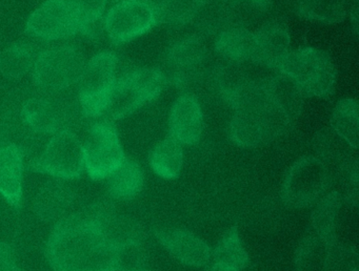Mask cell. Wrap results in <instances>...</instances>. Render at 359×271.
Returning a JSON list of instances; mask_svg holds the SVG:
<instances>
[{"mask_svg": "<svg viewBox=\"0 0 359 271\" xmlns=\"http://www.w3.org/2000/svg\"><path fill=\"white\" fill-rule=\"evenodd\" d=\"M107 1L116 2V1H119V0H107Z\"/></svg>", "mask_w": 359, "mask_h": 271, "instance_id": "obj_41", "label": "cell"}, {"mask_svg": "<svg viewBox=\"0 0 359 271\" xmlns=\"http://www.w3.org/2000/svg\"><path fill=\"white\" fill-rule=\"evenodd\" d=\"M207 55L205 42L196 36L177 42L168 53L170 67L180 71H192L201 64Z\"/></svg>", "mask_w": 359, "mask_h": 271, "instance_id": "obj_27", "label": "cell"}, {"mask_svg": "<svg viewBox=\"0 0 359 271\" xmlns=\"http://www.w3.org/2000/svg\"><path fill=\"white\" fill-rule=\"evenodd\" d=\"M354 1H357V0H354Z\"/></svg>", "mask_w": 359, "mask_h": 271, "instance_id": "obj_43", "label": "cell"}, {"mask_svg": "<svg viewBox=\"0 0 359 271\" xmlns=\"http://www.w3.org/2000/svg\"><path fill=\"white\" fill-rule=\"evenodd\" d=\"M157 14L142 0H121L109 11L104 27L111 41L125 43L140 37L153 29Z\"/></svg>", "mask_w": 359, "mask_h": 271, "instance_id": "obj_9", "label": "cell"}, {"mask_svg": "<svg viewBox=\"0 0 359 271\" xmlns=\"http://www.w3.org/2000/svg\"><path fill=\"white\" fill-rule=\"evenodd\" d=\"M170 134L180 144L198 142L203 130L201 104L192 95H182L172 105L169 116Z\"/></svg>", "mask_w": 359, "mask_h": 271, "instance_id": "obj_14", "label": "cell"}, {"mask_svg": "<svg viewBox=\"0 0 359 271\" xmlns=\"http://www.w3.org/2000/svg\"><path fill=\"white\" fill-rule=\"evenodd\" d=\"M341 203L342 197L338 191L327 193L323 199L317 202L311 216V222L315 232L327 245L337 241L336 228Z\"/></svg>", "mask_w": 359, "mask_h": 271, "instance_id": "obj_23", "label": "cell"}, {"mask_svg": "<svg viewBox=\"0 0 359 271\" xmlns=\"http://www.w3.org/2000/svg\"><path fill=\"white\" fill-rule=\"evenodd\" d=\"M254 33L243 27H229L222 29L215 39V50L231 62L252 61L254 54Z\"/></svg>", "mask_w": 359, "mask_h": 271, "instance_id": "obj_18", "label": "cell"}, {"mask_svg": "<svg viewBox=\"0 0 359 271\" xmlns=\"http://www.w3.org/2000/svg\"><path fill=\"white\" fill-rule=\"evenodd\" d=\"M331 183V172L320 159L313 155L300 158L283 181V202L298 209L312 207L327 195Z\"/></svg>", "mask_w": 359, "mask_h": 271, "instance_id": "obj_4", "label": "cell"}, {"mask_svg": "<svg viewBox=\"0 0 359 271\" xmlns=\"http://www.w3.org/2000/svg\"><path fill=\"white\" fill-rule=\"evenodd\" d=\"M351 21H352L353 27H354L355 34H357V31H358V10H357V8H355L354 11L351 13Z\"/></svg>", "mask_w": 359, "mask_h": 271, "instance_id": "obj_37", "label": "cell"}, {"mask_svg": "<svg viewBox=\"0 0 359 271\" xmlns=\"http://www.w3.org/2000/svg\"><path fill=\"white\" fill-rule=\"evenodd\" d=\"M213 264L222 265L229 268L241 271L249 262V256L243 247L236 226L231 227L224 232L212 251Z\"/></svg>", "mask_w": 359, "mask_h": 271, "instance_id": "obj_26", "label": "cell"}, {"mask_svg": "<svg viewBox=\"0 0 359 271\" xmlns=\"http://www.w3.org/2000/svg\"><path fill=\"white\" fill-rule=\"evenodd\" d=\"M226 25L247 27L264 19L272 8L271 0H224Z\"/></svg>", "mask_w": 359, "mask_h": 271, "instance_id": "obj_25", "label": "cell"}, {"mask_svg": "<svg viewBox=\"0 0 359 271\" xmlns=\"http://www.w3.org/2000/svg\"><path fill=\"white\" fill-rule=\"evenodd\" d=\"M73 197L72 190L64 183L52 181L37 193L34 201L35 212L41 220L60 222L68 216Z\"/></svg>", "mask_w": 359, "mask_h": 271, "instance_id": "obj_17", "label": "cell"}, {"mask_svg": "<svg viewBox=\"0 0 359 271\" xmlns=\"http://www.w3.org/2000/svg\"><path fill=\"white\" fill-rule=\"evenodd\" d=\"M207 0H170L157 15V21L171 25H184L196 18Z\"/></svg>", "mask_w": 359, "mask_h": 271, "instance_id": "obj_31", "label": "cell"}, {"mask_svg": "<svg viewBox=\"0 0 359 271\" xmlns=\"http://www.w3.org/2000/svg\"><path fill=\"white\" fill-rule=\"evenodd\" d=\"M165 77L152 67L134 69L117 78L104 115L118 120L131 115L161 95Z\"/></svg>", "mask_w": 359, "mask_h": 271, "instance_id": "obj_3", "label": "cell"}, {"mask_svg": "<svg viewBox=\"0 0 359 271\" xmlns=\"http://www.w3.org/2000/svg\"><path fill=\"white\" fill-rule=\"evenodd\" d=\"M266 98L276 105L293 122L297 119L304 106V95L297 84L283 74L264 82Z\"/></svg>", "mask_w": 359, "mask_h": 271, "instance_id": "obj_19", "label": "cell"}, {"mask_svg": "<svg viewBox=\"0 0 359 271\" xmlns=\"http://www.w3.org/2000/svg\"><path fill=\"white\" fill-rule=\"evenodd\" d=\"M86 62L74 46H54L41 52L33 67V81L47 90H60L79 82Z\"/></svg>", "mask_w": 359, "mask_h": 271, "instance_id": "obj_6", "label": "cell"}, {"mask_svg": "<svg viewBox=\"0 0 359 271\" xmlns=\"http://www.w3.org/2000/svg\"><path fill=\"white\" fill-rule=\"evenodd\" d=\"M296 14L323 23H338L346 17V8L340 0H293Z\"/></svg>", "mask_w": 359, "mask_h": 271, "instance_id": "obj_28", "label": "cell"}, {"mask_svg": "<svg viewBox=\"0 0 359 271\" xmlns=\"http://www.w3.org/2000/svg\"><path fill=\"white\" fill-rule=\"evenodd\" d=\"M83 146L85 169L93 180L108 178L126 158L116 128L109 121L94 124Z\"/></svg>", "mask_w": 359, "mask_h": 271, "instance_id": "obj_7", "label": "cell"}, {"mask_svg": "<svg viewBox=\"0 0 359 271\" xmlns=\"http://www.w3.org/2000/svg\"><path fill=\"white\" fill-rule=\"evenodd\" d=\"M1 145H4V144H0V146H1Z\"/></svg>", "mask_w": 359, "mask_h": 271, "instance_id": "obj_42", "label": "cell"}, {"mask_svg": "<svg viewBox=\"0 0 359 271\" xmlns=\"http://www.w3.org/2000/svg\"><path fill=\"white\" fill-rule=\"evenodd\" d=\"M22 119L35 132L56 134L62 132L64 117L49 99L33 98L22 107Z\"/></svg>", "mask_w": 359, "mask_h": 271, "instance_id": "obj_20", "label": "cell"}, {"mask_svg": "<svg viewBox=\"0 0 359 271\" xmlns=\"http://www.w3.org/2000/svg\"><path fill=\"white\" fill-rule=\"evenodd\" d=\"M35 57L29 44H13L0 54V73L8 78H20L34 67Z\"/></svg>", "mask_w": 359, "mask_h": 271, "instance_id": "obj_30", "label": "cell"}, {"mask_svg": "<svg viewBox=\"0 0 359 271\" xmlns=\"http://www.w3.org/2000/svg\"><path fill=\"white\" fill-rule=\"evenodd\" d=\"M54 271H118L117 249L89 216H68L58 222L48 242Z\"/></svg>", "mask_w": 359, "mask_h": 271, "instance_id": "obj_1", "label": "cell"}, {"mask_svg": "<svg viewBox=\"0 0 359 271\" xmlns=\"http://www.w3.org/2000/svg\"><path fill=\"white\" fill-rule=\"evenodd\" d=\"M155 237L176 260L187 266H205L211 258L210 246L186 229H156Z\"/></svg>", "mask_w": 359, "mask_h": 271, "instance_id": "obj_12", "label": "cell"}, {"mask_svg": "<svg viewBox=\"0 0 359 271\" xmlns=\"http://www.w3.org/2000/svg\"><path fill=\"white\" fill-rule=\"evenodd\" d=\"M266 102V98L256 106L235 111L230 123V136L235 144L253 148L277 138Z\"/></svg>", "mask_w": 359, "mask_h": 271, "instance_id": "obj_11", "label": "cell"}, {"mask_svg": "<svg viewBox=\"0 0 359 271\" xmlns=\"http://www.w3.org/2000/svg\"><path fill=\"white\" fill-rule=\"evenodd\" d=\"M118 271H135L144 268L146 254L142 243L130 244L117 249Z\"/></svg>", "mask_w": 359, "mask_h": 271, "instance_id": "obj_34", "label": "cell"}, {"mask_svg": "<svg viewBox=\"0 0 359 271\" xmlns=\"http://www.w3.org/2000/svg\"><path fill=\"white\" fill-rule=\"evenodd\" d=\"M32 167L62 180L79 178L85 170L83 143L69 130L56 132Z\"/></svg>", "mask_w": 359, "mask_h": 271, "instance_id": "obj_8", "label": "cell"}, {"mask_svg": "<svg viewBox=\"0 0 359 271\" xmlns=\"http://www.w3.org/2000/svg\"><path fill=\"white\" fill-rule=\"evenodd\" d=\"M69 10L74 15L81 31L97 22L104 14L107 0H64Z\"/></svg>", "mask_w": 359, "mask_h": 271, "instance_id": "obj_33", "label": "cell"}, {"mask_svg": "<svg viewBox=\"0 0 359 271\" xmlns=\"http://www.w3.org/2000/svg\"><path fill=\"white\" fill-rule=\"evenodd\" d=\"M208 271H238L236 269L229 268V267L222 266V265L212 264Z\"/></svg>", "mask_w": 359, "mask_h": 271, "instance_id": "obj_38", "label": "cell"}, {"mask_svg": "<svg viewBox=\"0 0 359 271\" xmlns=\"http://www.w3.org/2000/svg\"><path fill=\"white\" fill-rule=\"evenodd\" d=\"M8 271H22V270H20V268H18V267L14 266V267H12V268L10 269V270H8Z\"/></svg>", "mask_w": 359, "mask_h": 271, "instance_id": "obj_39", "label": "cell"}, {"mask_svg": "<svg viewBox=\"0 0 359 271\" xmlns=\"http://www.w3.org/2000/svg\"><path fill=\"white\" fill-rule=\"evenodd\" d=\"M26 29L41 39L58 40L75 35L81 27L64 0H47L29 17Z\"/></svg>", "mask_w": 359, "mask_h": 271, "instance_id": "obj_10", "label": "cell"}, {"mask_svg": "<svg viewBox=\"0 0 359 271\" xmlns=\"http://www.w3.org/2000/svg\"><path fill=\"white\" fill-rule=\"evenodd\" d=\"M118 58L112 52H102L86 63L79 80V101L88 117L104 115L117 80Z\"/></svg>", "mask_w": 359, "mask_h": 271, "instance_id": "obj_5", "label": "cell"}, {"mask_svg": "<svg viewBox=\"0 0 359 271\" xmlns=\"http://www.w3.org/2000/svg\"><path fill=\"white\" fill-rule=\"evenodd\" d=\"M254 39L252 62L278 69L289 53L290 34L287 25L278 20L268 21L254 33Z\"/></svg>", "mask_w": 359, "mask_h": 271, "instance_id": "obj_13", "label": "cell"}, {"mask_svg": "<svg viewBox=\"0 0 359 271\" xmlns=\"http://www.w3.org/2000/svg\"><path fill=\"white\" fill-rule=\"evenodd\" d=\"M142 1L149 4V6L156 12V14L158 15V13L165 8V4H167L170 0H142Z\"/></svg>", "mask_w": 359, "mask_h": 271, "instance_id": "obj_36", "label": "cell"}, {"mask_svg": "<svg viewBox=\"0 0 359 271\" xmlns=\"http://www.w3.org/2000/svg\"><path fill=\"white\" fill-rule=\"evenodd\" d=\"M88 216L104 239L116 249L130 244L142 243L144 232L140 225L125 214H119L114 208L102 206Z\"/></svg>", "mask_w": 359, "mask_h": 271, "instance_id": "obj_15", "label": "cell"}, {"mask_svg": "<svg viewBox=\"0 0 359 271\" xmlns=\"http://www.w3.org/2000/svg\"><path fill=\"white\" fill-rule=\"evenodd\" d=\"M184 164L182 144L170 134L155 145L150 155L153 172L165 180H173L180 176Z\"/></svg>", "mask_w": 359, "mask_h": 271, "instance_id": "obj_22", "label": "cell"}, {"mask_svg": "<svg viewBox=\"0 0 359 271\" xmlns=\"http://www.w3.org/2000/svg\"><path fill=\"white\" fill-rule=\"evenodd\" d=\"M15 266L12 249L7 244L0 242V271H8Z\"/></svg>", "mask_w": 359, "mask_h": 271, "instance_id": "obj_35", "label": "cell"}, {"mask_svg": "<svg viewBox=\"0 0 359 271\" xmlns=\"http://www.w3.org/2000/svg\"><path fill=\"white\" fill-rule=\"evenodd\" d=\"M332 130L344 139L353 149L359 142V106L353 98L338 101L331 116Z\"/></svg>", "mask_w": 359, "mask_h": 271, "instance_id": "obj_24", "label": "cell"}, {"mask_svg": "<svg viewBox=\"0 0 359 271\" xmlns=\"http://www.w3.org/2000/svg\"><path fill=\"white\" fill-rule=\"evenodd\" d=\"M278 71L291 78L306 97L329 96L337 80L331 56L320 48H302L287 53Z\"/></svg>", "mask_w": 359, "mask_h": 271, "instance_id": "obj_2", "label": "cell"}, {"mask_svg": "<svg viewBox=\"0 0 359 271\" xmlns=\"http://www.w3.org/2000/svg\"><path fill=\"white\" fill-rule=\"evenodd\" d=\"M24 153L13 143L0 146V193L15 207L22 205Z\"/></svg>", "mask_w": 359, "mask_h": 271, "instance_id": "obj_16", "label": "cell"}, {"mask_svg": "<svg viewBox=\"0 0 359 271\" xmlns=\"http://www.w3.org/2000/svg\"><path fill=\"white\" fill-rule=\"evenodd\" d=\"M358 263L354 248L335 241L327 247L325 271H359Z\"/></svg>", "mask_w": 359, "mask_h": 271, "instance_id": "obj_32", "label": "cell"}, {"mask_svg": "<svg viewBox=\"0 0 359 271\" xmlns=\"http://www.w3.org/2000/svg\"><path fill=\"white\" fill-rule=\"evenodd\" d=\"M327 245L319 235L302 239L295 252V271H325Z\"/></svg>", "mask_w": 359, "mask_h": 271, "instance_id": "obj_29", "label": "cell"}, {"mask_svg": "<svg viewBox=\"0 0 359 271\" xmlns=\"http://www.w3.org/2000/svg\"><path fill=\"white\" fill-rule=\"evenodd\" d=\"M107 179L109 193L117 200L133 199L144 187L142 167L137 162L127 157Z\"/></svg>", "mask_w": 359, "mask_h": 271, "instance_id": "obj_21", "label": "cell"}, {"mask_svg": "<svg viewBox=\"0 0 359 271\" xmlns=\"http://www.w3.org/2000/svg\"><path fill=\"white\" fill-rule=\"evenodd\" d=\"M135 271H149V270H146V269H138V270H135Z\"/></svg>", "mask_w": 359, "mask_h": 271, "instance_id": "obj_40", "label": "cell"}]
</instances>
